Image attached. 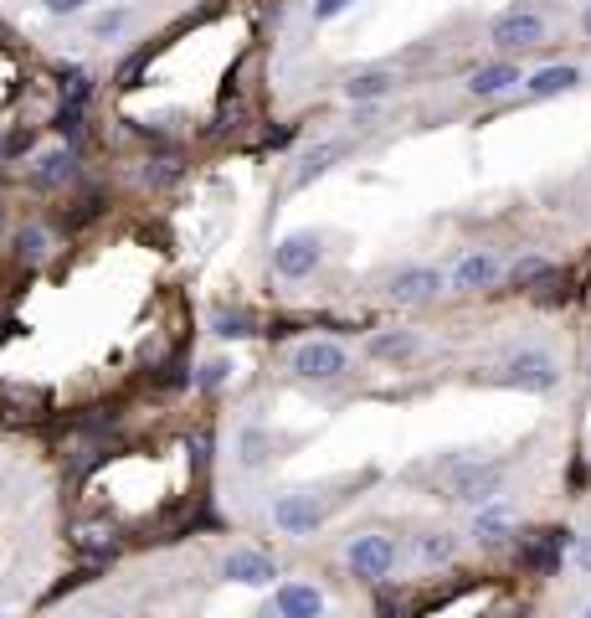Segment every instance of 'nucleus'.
Masks as SVG:
<instances>
[{"label":"nucleus","instance_id":"nucleus-1","mask_svg":"<svg viewBox=\"0 0 591 618\" xmlns=\"http://www.w3.org/2000/svg\"><path fill=\"white\" fill-rule=\"evenodd\" d=\"M550 36V21L540 6H509L504 15H494V27H488V42L504 46V52H525V46H540Z\"/></svg>","mask_w":591,"mask_h":618},{"label":"nucleus","instance_id":"nucleus-2","mask_svg":"<svg viewBox=\"0 0 591 618\" xmlns=\"http://www.w3.org/2000/svg\"><path fill=\"white\" fill-rule=\"evenodd\" d=\"M273 526L283 531V536H314V531L325 526L329 505L319 495H309V490H283V495H273Z\"/></svg>","mask_w":591,"mask_h":618},{"label":"nucleus","instance_id":"nucleus-3","mask_svg":"<svg viewBox=\"0 0 591 618\" xmlns=\"http://www.w3.org/2000/svg\"><path fill=\"white\" fill-rule=\"evenodd\" d=\"M345 567H350V577H360V583H381V577H391V567H397V542L381 536V531H366V536H355V542L345 546Z\"/></svg>","mask_w":591,"mask_h":618},{"label":"nucleus","instance_id":"nucleus-4","mask_svg":"<svg viewBox=\"0 0 591 618\" xmlns=\"http://www.w3.org/2000/svg\"><path fill=\"white\" fill-rule=\"evenodd\" d=\"M288 371H294L298 381H335L350 371V356H345V346H335V341H304V346H294V356H288Z\"/></svg>","mask_w":591,"mask_h":618},{"label":"nucleus","instance_id":"nucleus-5","mask_svg":"<svg viewBox=\"0 0 591 618\" xmlns=\"http://www.w3.org/2000/svg\"><path fill=\"white\" fill-rule=\"evenodd\" d=\"M504 381L519 387V392H556L561 366H556L550 350H515V356L504 362Z\"/></svg>","mask_w":591,"mask_h":618},{"label":"nucleus","instance_id":"nucleus-6","mask_svg":"<svg viewBox=\"0 0 591 618\" xmlns=\"http://www.w3.org/2000/svg\"><path fill=\"white\" fill-rule=\"evenodd\" d=\"M319 258H325L319 232H288V238H278V248H273V273H278V279H309V273L319 269Z\"/></svg>","mask_w":591,"mask_h":618},{"label":"nucleus","instance_id":"nucleus-7","mask_svg":"<svg viewBox=\"0 0 591 618\" xmlns=\"http://www.w3.org/2000/svg\"><path fill=\"white\" fill-rule=\"evenodd\" d=\"M222 577L236 583V588H273V583H278V562L267 557V552L242 546V552H232V557L222 562Z\"/></svg>","mask_w":591,"mask_h":618},{"label":"nucleus","instance_id":"nucleus-8","mask_svg":"<svg viewBox=\"0 0 591 618\" xmlns=\"http://www.w3.org/2000/svg\"><path fill=\"white\" fill-rule=\"evenodd\" d=\"M345 160V139H319L314 150H304L294 160V170H288V191H309L319 176H329V170Z\"/></svg>","mask_w":591,"mask_h":618},{"label":"nucleus","instance_id":"nucleus-9","mask_svg":"<svg viewBox=\"0 0 591 618\" xmlns=\"http://www.w3.org/2000/svg\"><path fill=\"white\" fill-rule=\"evenodd\" d=\"M504 474H509V464H463L458 474H453V500H463V505H484V500L499 495Z\"/></svg>","mask_w":591,"mask_h":618},{"label":"nucleus","instance_id":"nucleus-10","mask_svg":"<svg viewBox=\"0 0 591 618\" xmlns=\"http://www.w3.org/2000/svg\"><path fill=\"white\" fill-rule=\"evenodd\" d=\"M443 284H447V279L437 269L416 263V269H401L397 279L386 284V294H391L397 304H428V300H437V294H443Z\"/></svg>","mask_w":591,"mask_h":618},{"label":"nucleus","instance_id":"nucleus-11","mask_svg":"<svg viewBox=\"0 0 591 618\" xmlns=\"http://www.w3.org/2000/svg\"><path fill=\"white\" fill-rule=\"evenodd\" d=\"M447 284L463 289V294H478V289L499 284V258L484 253V248H473V253H463L458 263H453V273H447Z\"/></svg>","mask_w":591,"mask_h":618},{"label":"nucleus","instance_id":"nucleus-12","mask_svg":"<svg viewBox=\"0 0 591 618\" xmlns=\"http://www.w3.org/2000/svg\"><path fill=\"white\" fill-rule=\"evenodd\" d=\"M340 93L350 98V104H381V98L397 93V73H391V67H360V73L345 77Z\"/></svg>","mask_w":591,"mask_h":618},{"label":"nucleus","instance_id":"nucleus-13","mask_svg":"<svg viewBox=\"0 0 591 618\" xmlns=\"http://www.w3.org/2000/svg\"><path fill=\"white\" fill-rule=\"evenodd\" d=\"M273 614L283 618H319L325 614V593L314 588V583H283L273 593Z\"/></svg>","mask_w":591,"mask_h":618},{"label":"nucleus","instance_id":"nucleus-14","mask_svg":"<svg viewBox=\"0 0 591 618\" xmlns=\"http://www.w3.org/2000/svg\"><path fill=\"white\" fill-rule=\"evenodd\" d=\"M509 531H515V505H504V500H484V505H478V515H473V542H478V546H499Z\"/></svg>","mask_w":591,"mask_h":618},{"label":"nucleus","instance_id":"nucleus-15","mask_svg":"<svg viewBox=\"0 0 591 618\" xmlns=\"http://www.w3.org/2000/svg\"><path fill=\"white\" fill-rule=\"evenodd\" d=\"M571 542H577L571 531H540V542L525 546V562H530L535 573H556L566 562V552H571Z\"/></svg>","mask_w":591,"mask_h":618},{"label":"nucleus","instance_id":"nucleus-16","mask_svg":"<svg viewBox=\"0 0 591 618\" xmlns=\"http://www.w3.org/2000/svg\"><path fill=\"white\" fill-rule=\"evenodd\" d=\"M525 88H530L535 98H556V93H571V88H581V67H577V62H556V67H540V73L525 77Z\"/></svg>","mask_w":591,"mask_h":618},{"label":"nucleus","instance_id":"nucleus-17","mask_svg":"<svg viewBox=\"0 0 591 618\" xmlns=\"http://www.w3.org/2000/svg\"><path fill=\"white\" fill-rule=\"evenodd\" d=\"M515 83H525L515 62H488V67H478V73L468 77V93L473 98H499V93H509Z\"/></svg>","mask_w":591,"mask_h":618},{"label":"nucleus","instance_id":"nucleus-18","mask_svg":"<svg viewBox=\"0 0 591 618\" xmlns=\"http://www.w3.org/2000/svg\"><path fill=\"white\" fill-rule=\"evenodd\" d=\"M416 346H422L416 331H391V335H376L370 341V356L376 362H407V356H416Z\"/></svg>","mask_w":591,"mask_h":618},{"label":"nucleus","instance_id":"nucleus-19","mask_svg":"<svg viewBox=\"0 0 591 618\" xmlns=\"http://www.w3.org/2000/svg\"><path fill=\"white\" fill-rule=\"evenodd\" d=\"M236 459L247 469H263L267 459H273V438H267V428H242L236 433Z\"/></svg>","mask_w":591,"mask_h":618},{"label":"nucleus","instance_id":"nucleus-20","mask_svg":"<svg viewBox=\"0 0 591 618\" xmlns=\"http://www.w3.org/2000/svg\"><path fill=\"white\" fill-rule=\"evenodd\" d=\"M416 557L428 562V567H443V562L458 557V536H453V531H428V536L416 542Z\"/></svg>","mask_w":591,"mask_h":618},{"label":"nucleus","instance_id":"nucleus-21","mask_svg":"<svg viewBox=\"0 0 591 618\" xmlns=\"http://www.w3.org/2000/svg\"><path fill=\"white\" fill-rule=\"evenodd\" d=\"M36 181L42 186H67L73 181V150H52L36 160Z\"/></svg>","mask_w":591,"mask_h":618},{"label":"nucleus","instance_id":"nucleus-22","mask_svg":"<svg viewBox=\"0 0 591 618\" xmlns=\"http://www.w3.org/2000/svg\"><path fill=\"white\" fill-rule=\"evenodd\" d=\"M509 279H515L519 289H530V284H546V279H556V269H550L540 253H525L515 269H509Z\"/></svg>","mask_w":591,"mask_h":618},{"label":"nucleus","instance_id":"nucleus-23","mask_svg":"<svg viewBox=\"0 0 591 618\" xmlns=\"http://www.w3.org/2000/svg\"><path fill=\"white\" fill-rule=\"evenodd\" d=\"M211 331L226 335V341H242V335H252V320H247V315H232V310H222V315L211 320Z\"/></svg>","mask_w":591,"mask_h":618},{"label":"nucleus","instance_id":"nucleus-24","mask_svg":"<svg viewBox=\"0 0 591 618\" xmlns=\"http://www.w3.org/2000/svg\"><path fill=\"white\" fill-rule=\"evenodd\" d=\"M124 27H129V11H104V15H93V36H118Z\"/></svg>","mask_w":591,"mask_h":618},{"label":"nucleus","instance_id":"nucleus-25","mask_svg":"<svg viewBox=\"0 0 591 618\" xmlns=\"http://www.w3.org/2000/svg\"><path fill=\"white\" fill-rule=\"evenodd\" d=\"M226 371H232V362H207L196 381H201L207 392H222V387H226Z\"/></svg>","mask_w":591,"mask_h":618},{"label":"nucleus","instance_id":"nucleus-26","mask_svg":"<svg viewBox=\"0 0 591 618\" xmlns=\"http://www.w3.org/2000/svg\"><path fill=\"white\" fill-rule=\"evenodd\" d=\"M42 232H36V227H27V232H21V238H15V258H27V263H31V258H42Z\"/></svg>","mask_w":591,"mask_h":618},{"label":"nucleus","instance_id":"nucleus-27","mask_svg":"<svg viewBox=\"0 0 591 618\" xmlns=\"http://www.w3.org/2000/svg\"><path fill=\"white\" fill-rule=\"evenodd\" d=\"M355 0H314V21H335V15H345Z\"/></svg>","mask_w":591,"mask_h":618},{"label":"nucleus","instance_id":"nucleus-28","mask_svg":"<svg viewBox=\"0 0 591 618\" xmlns=\"http://www.w3.org/2000/svg\"><path fill=\"white\" fill-rule=\"evenodd\" d=\"M571 562H577L581 573H591V531H587V536H577V542H571Z\"/></svg>","mask_w":591,"mask_h":618},{"label":"nucleus","instance_id":"nucleus-29","mask_svg":"<svg viewBox=\"0 0 591 618\" xmlns=\"http://www.w3.org/2000/svg\"><path fill=\"white\" fill-rule=\"evenodd\" d=\"M88 93H93L88 77H83V73H67V98H73V104H77V98H88Z\"/></svg>","mask_w":591,"mask_h":618},{"label":"nucleus","instance_id":"nucleus-30","mask_svg":"<svg viewBox=\"0 0 591 618\" xmlns=\"http://www.w3.org/2000/svg\"><path fill=\"white\" fill-rule=\"evenodd\" d=\"M83 6H88V0H46V11L52 15H77Z\"/></svg>","mask_w":591,"mask_h":618},{"label":"nucleus","instance_id":"nucleus-31","mask_svg":"<svg viewBox=\"0 0 591 618\" xmlns=\"http://www.w3.org/2000/svg\"><path fill=\"white\" fill-rule=\"evenodd\" d=\"M581 31H587V36H591V6H587V11H581Z\"/></svg>","mask_w":591,"mask_h":618},{"label":"nucleus","instance_id":"nucleus-32","mask_svg":"<svg viewBox=\"0 0 591 618\" xmlns=\"http://www.w3.org/2000/svg\"><path fill=\"white\" fill-rule=\"evenodd\" d=\"M581 614H587V618H591V604H587V608H581Z\"/></svg>","mask_w":591,"mask_h":618}]
</instances>
